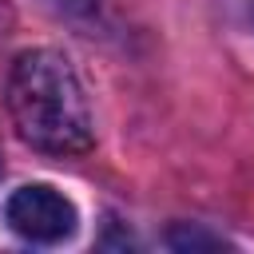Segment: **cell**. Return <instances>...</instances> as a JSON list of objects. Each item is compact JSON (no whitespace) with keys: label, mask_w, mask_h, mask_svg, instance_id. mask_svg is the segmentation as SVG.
Returning <instances> with one entry per match:
<instances>
[{"label":"cell","mask_w":254,"mask_h":254,"mask_svg":"<svg viewBox=\"0 0 254 254\" xmlns=\"http://www.w3.org/2000/svg\"><path fill=\"white\" fill-rule=\"evenodd\" d=\"M8 111L20 139L44 155H83L95 143L87 91L67 56L52 48L16 56L8 75Z\"/></svg>","instance_id":"1"},{"label":"cell","mask_w":254,"mask_h":254,"mask_svg":"<svg viewBox=\"0 0 254 254\" xmlns=\"http://www.w3.org/2000/svg\"><path fill=\"white\" fill-rule=\"evenodd\" d=\"M171 246H179V250H190V246H222V238H214V234H202V230L175 226V230H171Z\"/></svg>","instance_id":"3"},{"label":"cell","mask_w":254,"mask_h":254,"mask_svg":"<svg viewBox=\"0 0 254 254\" xmlns=\"http://www.w3.org/2000/svg\"><path fill=\"white\" fill-rule=\"evenodd\" d=\"M4 218L8 226L28 238V242H64L75 234V206L44 183H28L20 190H12V198L4 202Z\"/></svg>","instance_id":"2"}]
</instances>
